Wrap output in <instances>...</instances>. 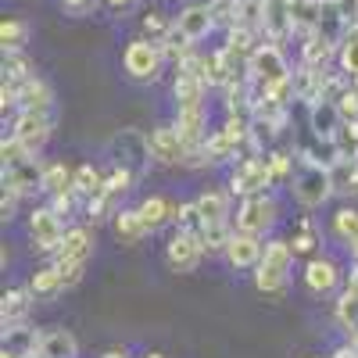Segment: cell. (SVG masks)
Segmentation results:
<instances>
[{
    "instance_id": "6da1fadb",
    "label": "cell",
    "mask_w": 358,
    "mask_h": 358,
    "mask_svg": "<svg viewBox=\"0 0 358 358\" xmlns=\"http://www.w3.org/2000/svg\"><path fill=\"white\" fill-rule=\"evenodd\" d=\"M287 190L290 197L305 208V212H315L326 201L334 197V179H330V165H319L312 158H301L297 155V165H294V176L287 179Z\"/></svg>"
},
{
    "instance_id": "7a4b0ae2",
    "label": "cell",
    "mask_w": 358,
    "mask_h": 358,
    "mask_svg": "<svg viewBox=\"0 0 358 358\" xmlns=\"http://www.w3.org/2000/svg\"><path fill=\"white\" fill-rule=\"evenodd\" d=\"M294 248L283 236H265V255L255 268V287L265 297H283L290 283V268H294Z\"/></svg>"
},
{
    "instance_id": "3957f363",
    "label": "cell",
    "mask_w": 358,
    "mask_h": 358,
    "mask_svg": "<svg viewBox=\"0 0 358 358\" xmlns=\"http://www.w3.org/2000/svg\"><path fill=\"white\" fill-rule=\"evenodd\" d=\"M283 215V204L273 190H262V194H251V197H241L233 212V226L244 229V233H258V236H273L276 222Z\"/></svg>"
},
{
    "instance_id": "277c9868",
    "label": "cell",
    "mask_w": 358,
    "mask_h": 358,
    "mask_svg": "<svg viewBox=\"0 0 358 358\" xmlns=\"http://www.w3.org/2000/svg\"><path fill=\"white\" fill-rule=\"evenodd\" d=\"M226 187L233 197H251V194H262V190H273L280 187L276 176H273V165H268V155H248V158H236L233 169H229V179Z\"/></svg>"
},
{
    "instance_id": "5b68a950",
    "label": "cell",
    "mask_w": 358,
    "mask_h": 358,
    "mask_svg": "<svg viewBox=\"0 0 358 358\" xmlns=\"http://www.w3.org/2000/svg\"><path fill=\"white\" fill-rule=\"evenodd\" d=\"M165 62H169V57H165L162 43L147 40V36L129 40L126 50H122V72L133 83H158L162 72H165Z\"/></svg>"
},
{
    "instance_id": "8992f818",
    "label": "cell",
    "mask_w": 358,
    "mask_h": 358,
    "mask_svg": "<svg viewBox=\"0 0 358 358\" xmlns=\"http://www.w3.org/2000/svg\"><path fill=\"white\" fill-rule=\"evenodd\" d=\"M25 233H29V244H33V251L54 258L57 248H62V241H65L69 226H65V219L57 215L50 204H40V208H33V212H29V219H25Z\"/></svg>"
},
{
    "instance_id": "52a82bcc",
    "label": "cell",
    "mask_w": 358,
    "mask_h": 358,
    "mask_svg": "<svg viewBox=\"0 0 358 358\" xmlns=\"http://www.w3.org/2000/svg\"><path fill=\"white\" fill-rule=\"evenodd\" d=\"M111 165H122L129 172H136L140 179L151 172L155 158H151V136H147L143 129H122L115 140H111Z\"/></svg>"
},
{
    "instance_id": "ba28073f",
    "label": "cell",
    "mask_w": 358,
    "mask_h": 358,
    "mask_svg": "<svg viewBox=\"0 0 358 358\" xmlns=\"http://www.w3.org/2000/svg\"><path fill=\"white\" fill-rule=\"evenodd\" d=\"M290 72H294V69L287 65L280 43H273V40H262L258 50L251 54V62H248V79L255 83V94H262V90H268L273 83L287 79Z\"/></svg>"
},
{
    "instance_id": "9c48e42d",
    "label": "cell",
    "mask_w": 358,
    "mask_h": 358,
    "mask_svg": "<svg viewBox=\"0 0 358 358\" xmlns=\"http://www.w3.org/2000/svg\"><path fill=\"white\" fill-rule=\"evenodd\" d=\"M208 248L197 233H187V229H172L169 241H165V265L172 273H197V265L204 262Z\"/></svg>"
},
{
    "instance_id": "30bf717a",
    "label": "cell",
    "mask_w": 358,
    "mask_h": 358,
    "mask_svg": "<svg viewBox=\"0 0 358 358\" xmlns=\"http://www.w3.org/2000/svg\"><path fill=\"white\" fill-rule=\"evenodd\" d=\"M50 133H54V122H50L47 111H29V108H22V111H15V118H11V136L25 147V151H33V155H40L43 147L50 143Z\"/></svg>"
},
{
    "instance_id": "8fae6325",
    "label": "cell",
    "mask_w": 358,
    "mask_h": 358,
    "mask_svg": "<svg viewBox=\"0 0 358 358\" xmlns=\"http://www.w3.org/2000/svg\"><path fill=\"white\" fill-rule=\"evenodd\" d=\"M265 255V236L258 233H244V229H233L229 244H226V265L233 268V273H255L258 262Z\"/></svg>"
},
{
    "instance_id": "7c38bea8",
    "label": "cell",
    "mask_w": 358,
    "mask_h": 358,
    "mask_svg": "<svg viewBox=\"0 0 358 358\" xmlns=\"http://www.w3.org/2000/svg\"><path fill=\"white\" fill-rule=\"evenodd\" d=\"M172 22H176V29H179V33H183L190 43L208 40V36L215 33V25H219L208 0H190V4H183V8L172 15Z\"/></svg>"
},
{
    "instance_id": "4fadbf2b",
    "label": "cell",
    "mask_w": 358,
    "mask_h": 358,
    "mask_svg": "<svg viewBox=\"0 0 358 358\" xmlns=\"http://www.w3.org/2000/svg\"><path fill=\"white\" fill-rule=\"evenodd\" d=\"M151 158H155V165H187L190 162V147L183 143V136H179V129L172 126V122H162V126H155L151 133Z\"/></svg>"
},
{
    "instance_id": "5bb4252c",
    "label": "cell",
    "mask_w": 358,
    "mask_h": 358,
    "mask_svg": "<svg viewBox=\"0 0 358 358\" xmlns=\"http://www.w3.org/2000/svg\"><path fill=\"white\" fill-rule=\"evenodd\" d=\"M43 169L47 162H40V155H29L15 165H4V187L22 197H36L43 194Z\"/></svg>"
},
{
    "instance_id": "9a60e30c",
    "label": "cell",
    "mask_w": 358,
    "mask_h": 358,
    "mask_svg": "<svg viewBox=\"0 0 358 358\" xmlns=\"http://www.w3.org/2000/svg\"><path fill=\"white\" fill-rule=\"evenodd\" d=\"M305 287H308V294H315V297H322V294H334L337 290V283H341V265L330 258V255H315V258H308L305 262Z\"/></svg>"
},
{
    "instance_id": "2e32d148",
    "label": "cell",
    "mask_w": 358,
    "mask_h": 358,
    "mask_svg": "<svg viewBox=\"0 0 358 358\" xmlns=\"http://www.w3.org/2000/svg\"><path fill=\"white\" fill-rule=\"evenodd\" d=\"M344 122H348V118L341 115L337 101H326V97H322V101H312V104H308V133H312V136L334 143Z\"/></svg>"
},
{
    "instance_id": "e0dca14e",
    "label": "cell",
    "mask_w": 358,
    "mask_h": 358,
    "mask_svg": "<svg viewBox=\"0 0 358 358\" xmlns=\"http://www.w3.org/2000/svg\"><path fill=\"white\" fill-rule=\"evenodd\" d=\"M172 126L179 129L183 143L190 147V155H194V151H201L204 140L212 136V129H208V108H176Z\"/></svg>"
},
{
    "instance_id": "ac0fdd59",
    "label": "cell",
    "mask_w": 358,
    "mask_h": 358,
    "mask_svg": "<svg viewBox=\"0 0 358 358\" xmlns=\"http://www.w3.org/2000/svg\"><path fill=\"white\" fill-rule=\"evenodd\" d=\"M204 97H208V83L194 69L179 65L176 76H172V101H176V108H204Z\"/></svg>"
},
{
    "instance_id": "d6986e66",
    "label": "cell",
    "mask_w": 358,
    "mask_h": 358,
    "mask_svg": "<svg viewBox=\"0 0 358 358\" xmlns=\"http://www.w3.org/2000/svg\"><path fill=\"white\" fill-rule=\"evenodd\" d=\"M194 201H197V208H201V215H204L208 226H233V194H229V187L226 190L222 187H208Z\"/></svg>"
},
{
    "instance_id": "ffe728a7",
    "label": "cell",
    "mask_w": 358,
    "mask_h": 358,
    "mask_svg": "<svg viewBox=\"0 0 358 358\" xmlns=\"http://www.w3.org/2000/svg\"><path fill=\"white\" fill-rule=\"evenodd\" d=\"M179 204H183V201H172V197H165V194H151V197H143L136 208H140L147 229L158 233V229H165V226H176Z\"/></svg>"
},
{
    "instance_id": "44dd1931",
    "label": "cell",
    "mask_w": 358,
    "mask_h": 358,
    "mask_svg": "<svg viewBox=\"0 0 358 358\" xmlns=\"http://www.w3.org/2000/svg\"><path fill=\"white\" fill-rule=\"evenodd\" d=\"M94 244H97V236H94L90 226H69V233H65L62 248H57L54 262H90V258H94Z\"/></svg>"
},
{
    "instance_id": "7402d4cb",
    "label": "cell",
    "mask_w": 358,
    "mask_h": 358,
    "mask_svg": "<svg viewBox=\"0 0 358 358\" xmlns=\"http://www.w3.org/2000/svg\"><path fill=\"white\" fill-rule=\"evenodd\" d=\"M40 341H43V334L36 330V326L15 322V326H4V344L0 348L15 351L18 358H40Z\"/></svg>"
},
{
    "instance_id": "603a6c76",
    "label": "cell",
    "mask_w": 358,
    "mask_h": 358,
    "mask_svg": "<svg viewBox=\"0 0 358 358\" xmlns=\"http://www.w3.org/2000/svg\"><path fill=\"white\" fill-rule=\"evenodd\" d=\"M111 229L118 236V244H126V248H133V244H140V241L151 236V229H147V222L140 215V208H118L115 219H111Z\"/></svg>"
},
{
    "instance_id": "cb8c5ba5",
    "label": "cell",
    "mask_w": 358,
    "mask_h": 358,
    "mask_svg": "<svg viewBox=\"0 0 358 358\" xmlns=\"http://www.w3.org/2000/svg\"><path fill=\"white\" fill-rule=\"evenodd\" d=\"M25 287L33 290V297H36V301H50V297H57V294L65 290L62 265H57V262H47V265L33 268V273H29V283H25Z\"/></svg>"
},
{
    "instance_id": "d4e9b609",
    "label": "cell",
    "mask_w": 358,
    "mask_h": 358,
    "mask_svg": "<svg viewBox=\"0 0 358 358\" xmlns=\"http://www.w3.org/2000/svg\"><path fill=\"white\" fill-rule=\"evenodd\" d=\"M301 40H305V43H301V65H308V69H330V62L337 57V43L326 40L319 29L305 33Z\"/></svg>"
},
{
    "instance_id": "484cf974",
    "label": "cell",
    "mask_w": 358,
    "mask_h": 358,
    "mask_svg": "<svg viewBox=\"0 0 358 358\" xmlns=\"http://www.w3.org/2000/svg\"><path fill=\"white\" fill-rule=\"evenodd\" d=\"M22 108H29V111H54V90H50V83L47 79H40V76H33V79H25V83H18V111Z\"/></svg>"
},
{
    "instance_id": "4316f807",
    "label": "cell",
    "mask_w": 358,
    "mask_h": 358,
    "mask_svg": "<svg viewBox=\"0 0 358 358\" xmlns=\"http://www.w3.org/2000/svg\"><path fill=\"white\" fill-rule=\"evenodd\" d=\"M33 290L29 287H11L4 290V301H0V322L15 326V322H29V308H33Z\"/></svg>"
},
{
    "instance_id": "83f0119b",
    "label": "cell",
    "mask_w": 358,
    "mask_h": 358,
    "mask_svg": "<svg viewBox=\"0 0 358 358\" xmlns=\"http://www.w3.org/2000/svg\"><path fill=\"white\" fill-rule=\"evenodd\" d=\"M40 358H79V341L65 326H54L40 341Z\"/></svg>"
},
{
    "instance_id": "f1b7e54d",
    "label": "cell",
    "mask_w": 358,
    "mask_h": 358,
    "mask_svg": "<svg viewBox=\"0 0 358 358\" xmlns=\"http://www.w3.org/2000/svg\"><path fill=\"white\" fill-rule=\"evenodd\" d=\"M330 179H334V194L358 197V162L355 158H337L330 165Z\"/></svg>"
},
{
    "instance_id": "f546056e",
    "label": "cell",
    "mask_w": 358,
    "mask_h": 358,
    "mask_svg": "<svg viewBox=\"0 0 358 358\" xmlns=\"http://www.w3.org/2000/svg\"><path fill=\"white\" fill-rule=\"evenodd\" d=\"M337 65L348 79H358V18L348 25V33L337 47Z\"/></svg>"
},
{
    "instance_id": "4dcf8cb0",
    "label": "cell",
    "mask_w": 358,
    "mask_h": 358,
    "mask_svg": "<svg viewBox=\"0 0 358 358\" xmlns=\"http://www.w3.org/2000/svg\"><path fill=\"white\" fill-rule=\"evenodd\" d=\"M76 183V169L65 165V162H47L43 169V197H54V194H62Z\"/></svg>"
},
{
    "instance_id": "1f68e13d",
    "label": "cell",
    "mask_w": 358,
    "mask_h": 358,
    "mask_svg": "<svg viewBox=\"0 0 358 358\" xmlns=\"http://www.w3.org/2000/svg\"><path fill=\"white\" fill-rule=\"evenodd\" d=\"M29 36H33V25L25 18H4L0 22V47L4 50H25Z\"/></svg>"
},
{
    "instance_id": "d6a6232c",
    "label": "cell",
    "mask_w": 358,
    "mask_h": 358,
    "mask_svg": "<svg viewBox=\"0 0 358 358\" xmlns=\"http://www.w3.org/2000/svg\"><path fill=\"white\" fill-rule=\"evenodd\" d=\"M319 244H322V236L315 233V222L305 215L301 222H297V233L290 236V248H294V255H297V258H315Z\"/></svg>"
},
{
    "instance_id": "836d02e7",
    "label": "cell",
    "mask_w": 358,
    "mask_h": 358,
    "mask_svg": "<svg viewBox=\"0 0 358 358\" xmlns=\"http://www.w3.org/2000/svg\"><path fill=\"white\" fill-rule=\"evenodd\" d=\"M36 76V65L25 50H4V79L8 83H25Z\"/></svg>"
},
{
    "instance_id": "e575fe53",
    "label": "cell",
    "mask_w": 358,
    "mask_h": 358,
    "mask_svg": "<svg viewBox=\"0 0 358 358\" xmlns=\"http://www.w3.org/2000/svg\"><path fill=\"white\" fill-rule=\"evenodd\" d=\"M104 179H108V172H101L97 165H76V190L83 194V197H94V194H101L104 190Z\"/></svg>"
},
{
    "instance_id": "d590c367",
    "label": "cell",
    "mask_w": 358,
    "mask_h": 358,
    "mask_svg": "<svg viewBox=\"0 0 358 358\" xmlns=\"http://www.w3.org/2000/svg\"><path fill=\"white\" fill-rule=\"evenodd\" d=\"M115 201H118V197H111L108 190H101V194H94V197H86V219H90V222L115 219V212H118Z\"/></svg>"
},
{
    "instance_id": "8d00e7d4",
    "label": "cell",
    "mask_w": 358,
    "mask_h": 358,
    "mask_svg": "<svg viewBox=\"0 0 358 358\" xmlns=\"http://www.w3.org/2000/svg\"><path fill=\"white\" fill-rule=\"evenodd\" d=\"M136 183H140L136 172H129V169H122V165H111V172H108V179H104V190H108L111 197H122V194H129Z\"/></svg>"
},
{
    "instance_id": "74e56055",
    "label": "cell",
    "mask_w": 358,
    "mask_h": 358,
    "mask_svg": "<svg viewBox=\"0 0 358 358\" xmlns=\"http://www.w3.org/2000/svg\"><path fill=\"white\" fill-rule=\"evenodd\" d=\"M176 226H179V229H187V233H197L201 241H204V229H208V222H204V215H201L197 201H183V204H179Z\"/></svg>"
},
{
    "instance_id": "f35d334b",
    "label": "cell",
    "mask_w": 358,
    "mask_h": 358,
    "mask_svg": "<svg viewBox=\"0 0 358 358\" xmlns=\"http://www.w3.org/2000/svg\"><path fill=\"white\" fill-rule=\"evenodd\" d=\"M169 29H172V18H165V11H147L143 22H140V33H143L147 40H155V43L165 40Z\"/></svg>"
},
{
    "instance_id": "ab89813d",
    "label": "cell",
    "mask_w": 358,
    "mask_h": 358,
    "mask_svg": "<svg viewBox=\"0 0 358 358\" xmlns=\"http://www.w3.org/2000/svg\"><path fill=\"white\" fill-rule=\"evenodd\" d=\"M334 233L341 236V241L348 244L351 241V236L358 233V208H337V212H334Z\"/></svg>"
},
{
    "instance_id": "60d3db41",
    "label": "cell",
    "mask_w": 358,
    "mask_h": 358,
    "mask_svg": "<svg viewBox=\"0 0 358 358\" xmlns=\"http://www.w3.org/2000/svg\"><path fill=\"white\" fill-rule=\"evenodd\" d=\"M79 201H86V197H83L76 187H69V190H62V194L50 197V208H54V212L62 215V219H72V212L79 208Z\"/></svg>"
},
{
    "instance_id": "b9f144b4",
    "label": "cell",
    "mask_w": 358,
    "mask_h": 358,
    "mask_svg": "<svg viewBox=\"0 0 358 358\" xmlns=\"http://www.w3.org/2000/svg\"><path fill=\"white\" fill-rule=\"evenodd\" d=\"M337 108H341L344 118H358V86L355 83H348L337 94Z\"/></svg>"
},
{
    "instance_id": "7bdbcfd3",
    "label": "cell",
    "mask_w": 358,
    "mask_h": 358,
    "mask_svg": "<svg viewBox=\"0 0 358 358\" xmlns=\"http://www.w3.org/2000/svg\"><path fill=\"white\" fill-rule=\"evenodd\" d=\"M29 155H33V151H25V147L8 133L4 136V143H0V162H4V165H15V162H22V158H29Z\"/></svg>"
},
{
    "instance_id": "ee69618b",
    "label": "cell",
    "mask_w": 358,
    "mask_h": 358,
    "mask_svg": "<svg viewBox=\"0 0 358 358\" xmlns=\"http://www.w3.org/2000/svg\"><path fill=\"white\" fill-rule=\"evenodd\" d=\"M57 265H62V276H65V290H72V287H79V283H83L86 265H90V262H57Z\"/></svg>"
},
{
    "instance_id": "f6af8a7d",
    "label": "cell",
    "mask_w": 358,
    "mask_h": 358,
    "mask_svg": "<svg viewBox=\"0 0 358 358\" xmlns=\"http://www.w3.org/2000/svg\"><path fill=\"white\" fill-rule=\"evenodd\" d=\"M18 204H22V194H15V190L4 187V201H0V219L11 222V219L18 215Z\"/></svg>"
},
{
    "instance_id": "bcb514c9",
    "label": "cell",
    "mask_w": 358,
    "mask_h": 358,
    "mask_svg": "<svg viewBox=\"0 0 358 358\" xmlns=\"http://www.w3.org/2000/svg\"><path fill=\"white\" fill-rule=\"evenodd\" d=\"M101 0H62V8L69 15H90V11H97Z\"/></svg>"
},
{
    "instance_id": "7dc6e473",
    "label": "cell",
    "mask_w": 358,
    "mask_h": 358,
    "mask_svg": "<svg viewBox=\"0 0 358 358\" xmlns=\"http://www.w3.org/2000/svg\"><path fill=\"white\" fill-rule=\"evenodd\" d=\"M330 358H358V348H355L351 341H344V344H341V348H337Z\"/></svg>"
},
{
    "instance_id": "c3c4849f",
    "label": "cell",
    "mask_w": 358,
    "mask_h": 358,
    "mask_svg": "<svg viewBox=\"0 0 358 358\" xmlns=\"http://www.w3.org/2000/svg\"><path fill=\"white\" fill-rule=\"evenodd\" d=\"M104 4H108L111 11H129V8L136 4V0H104Z\"/></svg>"
},
{
    "instance_id": "681fc988",
    "label": "cell",
    "mask_w": 358,
    "mask_h": 358,
    "mask_svg": "<svg viewBox=\"0 0 358 358\" xmlns=\"http://www.w3.org/2000/svg\"><path fill=\"white\" fill-rule=\"evenodd\" d=\"M344 248H348V255H351V262H358V233L351 236V241H348Z\"/></svg>"
},
{
    "instance_id": "f907efd6",
    "label": "cell",
    "mask_w": 358,
    "mask_h": 358,
    "mask_svg": "<svg viewBox=\"0 0 358 358\" xmlns=\"http://www.w3.org/2000/svg\"><path fill=\"white\" fill-rule=\"evenodd\" d=\"M101 358H129V351L126 348H115V351H104Z\"/></svg>"
},
{
    "instance_id": "816d5d0a",
    "label": "cell",
    "mask_w": 358,
    "mask_h": 358,
    "mask_svg": "<svg viewBox=\"0 0 358 358\" xmlns=\"http://www.w3.org/2000/svg\"><path fill=\"white\" fill-rule=\"evenodd\" d=\"M0 358H18L15 351H8V348H0Z\"/></svg>"
},
{
    "instance_id": "f5cc1de1",
    "label": "cell",
    "mask_w": 358,
    "mask_h": 358,
    "mask_svg": "<svg viewBox=\"0 0 358 358\" xmlns=\"http://www.w3.org/2000/svg\"><path fill=\"white\" fill-rule=\"evenodd\" d=\"M140 358H165V355H158V351H147V355H140Z\"/></svg>"
},
{
    "instance_id": "db71d44e",
    "label": "cell",
    "mask_w": 358,
    "mask_h": 358,
    "mask_svg": "<svg viewBox=\"0 0 358 358\" xmlns=\"http://www.w3.org/2000/svg\"><path fill=\"white\" fill-rule=\"evenodd\" d=\"M312 358H330V355H312Z\"/></svg>"
}]
</instances>
